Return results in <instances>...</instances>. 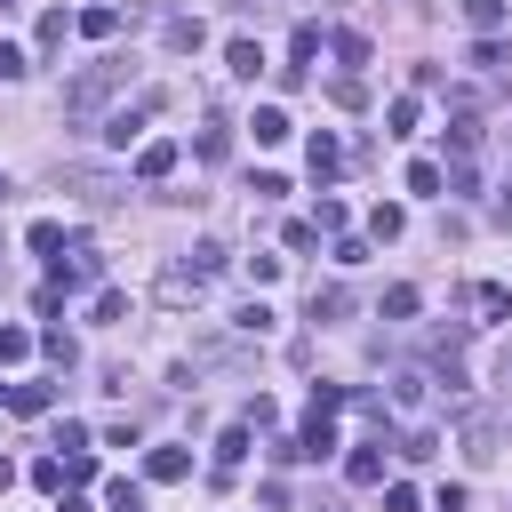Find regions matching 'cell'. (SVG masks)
I'll return each mask as SVG.
<instances>
[{
	"instance_id": "6da1fadb",
	"label": "cell",
	"mask_w": 512,
	"mask_h": 512,
	"mask_svg": "<svg viewBox=\"0 0 512 512\" xmlns=\"http://www.w3.org/2000/svg\"><path fill=\"white\" fill-rule=\"evenodd\" d=\"M128 80H136V64H128V56H96V64H80V72L64 80V120H96Z\"/></svg>"
},
{
	"instance_id": "7a4b0ae2",
	"label": "cell",
	"mask_w": 512,
	"mask_h": 512,
	"mask_svg": "<svg viewBox=\"0 0 512 512\" xmlns=\"http://www.w3.org/2000/svg\"><path fill=\"white\" fill-rule=\"evenodd\" d=\"M48 272H56V280H48L56 296H80V288L104 280V256H96V240H64V248L48 256Z\"/></svg>"
},
{
	"instance_id": "3957f363",
	"label": "cell",
	"mask_w": 512,
	"mask_h": 512,
	"mask_svg": "<svg viewBox=\"0 0 512 512\" xmlns=\"http://www.w3.org/2000/svg\"><path fill=\"white\" fill-rule=\"evenodd\" d=\"M152 112H160V88H152V96H144V104H120V112H112V120H104V144H112V152H128V144H136V136H144V120H152Z\"/></svg>"
},
{
	"instance_id": "277c9868",
	"label": "cell",
	"mask_w": 512,
	"mask_h": 512,
	"mask_svg": "<svg viewBox=\"0 0 512 512\" xmlns=\"http://www.w3.org/2000/svg\"><path fill=\"white\" fill-rule=\"evenodd\" d=\"M176 160H184V152H176L168 136H152V144H136V184H168V176H176Z\"/></svg>"
},
{
	"instance_id": "5b68a950",
	"label": "cell",
	"mask_w": 512,
	"mask_h": 512,
	"mask_svg": "<svg viewBox=\"0 0 512 512\" xmlns=\"http://www.w3.org/2000/svg\"><path fill=\"white\" fill-rule=\"evenodd\" d=\"M64 40H72V16H64V8H40V24H32V56L48 64V56H64Z\"/></svg>"
},
{
	"instance_id": "8992f818",
	"label": "cell",
	"mask_w": 512,
	"mask_h": 512,
	"mask_svg": "<svg viewBox=\"0 0 512 512\" xmlns=\"http://www.w3.org/2000/svg\"><path fill=\"white\" fill-rule=\"evenodd\" d=\"M160 48H168V56H200V48H208V24H200V16H168V24H160Z\"/></svg>"
},
{
	"instance_id": "52a82bcc",
	"label": "cell",
	"mask_w": 512,
	"mask_h": 512,
	"mask_svg": "<svg viewBox=\"0 0 512 512\" xmlns=\"http://www.w3.org/2000/svg\"><path fill=\"white\" fill-rule=\"evenodd\" d=\"M344 480H352V488H376V480H384V440H360V448L344 456Z\"/></svg>"
},
{
	"instance_id": "ba28073f",
	"label": "cell",
	"mask_w": 512,
	"mask_h": 512,
	"mask_svg": "<svg viewBox=\"0 0 512 512\" xmlns=\"http://www.w3.org/2000/svg\"><path fill=\"white\" fill-rule=\"evenodd\" d=\"M472 312H480V328L512 320V288H504V280H472Z\"/></svg>"
},
{
	"instance_id": "9c48e42d",
	"label": "cell",
	"mask_w": 512,
	"mask_h": 512,
	"mask_svg": "<svg viewBox=\"0 0 512 512\" xmlns=\"http://www.w3.org/2000/svg\"><path fill=\"white\" fill-rule=\"evenodd\" d=\"M304 168H312V184H328V176H336V168H344V144H336V136H328V128H320V136H312V144H304Z\"/></svg>"
},
{
	"instance_id": "30bf717a",
	"label": "cell",
	"mask_w": 512,
	"mask_h": 512,
	"mask_svg": "<svg viewBox=\"0 0 512 512\" xmlns=\"http://www.w3.org/2000/svg\"><path fill=\"white\" fill-rule=\"evenodd\" d=\"M200 288H208V280H200L192 264H176V272H160V304H176V312H184V304H200Z\"/></svg>"
},
{
	"instance_id": "8fae6325",
	"label": "cell",
	"mask_w": 512,
	"mask_h": 512,
	"mask_svg": "<svg viewBox=\"0 0 512 512\" xmlns=\"http://www.w3.org/2000/svg\"><path fill=\"white\" fill-rule=\"evenodd\" d=\"M248 448H256V424H248V416H240V424H224V432H216V472H232Z\"/></svg>"
},
{
	"instance_id": "7c38bea8",
	"label": "cell",
	"mask_w": 512,
	"mask_h": 512,
	"mask_svg": "<svg viewBox=\"0 0 512 512\" xmlns=\"http://www.w3.org/2000/svg\"><path fill=\"white\" fill-rule=\"evenodd\" d=\"M8 408H16V416H48V408H56V384H40V376H32V384H8Z\"/></svg>"
},
{
	"instance_id": "4fadbf2b",
	"label": "cell",
	"mask_w": 512,
	"mask_h": 512,
	"mask_svg": "<svg viewBox=\"0 0 512 512\" xmlns=\"http://www.w3.org/2000/svg\"><path fill=\"white\" fill-rule=\"evenodd\" d=\"M296 456H304V464L336 456V432H328V416H304V432H296Z\"/></svg>"
},
{
	"instance_id": "5bb4252c",
	"label": "cell",
	"mask_w": 512,
	"mask_h": 512,
	"mask_svg": "<svg viewBox=\"0 0 512 512\" xmlns=\"http://www.w3.org/2000/svg\"><path fill=\"white\" fill-rule=\"evenodd\" d=\"M464 456L472 464H496V424L488 416H464Z\"/></svg>"
},
{
	"instance_id": "9a60e30c",
	"label": "cell",
	"mask_w": 512,
	"mask_h": 512,
	"mask_svg": "<svg viewBox=\"0 0 512 512\" xmlns=\"http://www.w3.org/2000/svg\"><path fill=\"white\" fill-rule=\"evenodd\" d=\"M72 32H80V40H112V32H120V8H80Z\"/></svg>"
},
{
	"instance_id": "2e32d148",
	"label": "cell",
	"mask_w": 512,
	"mask_h": 512,
	"mask_svg": "<svg viewBox=\"0 0 512 512\" xmlns=\"http://www.w3.org/2000/svg\"><path fill=\"white\" fill-rule=\"evenodd\" d=\"M248 128H256V144H288V136H296L280 104H256V120H248Z\"/></svg>"
},
{
	"instance_id": "e0dca14e",
	"label": "cell",
	"mask_w": 512,
	"mask_h": 512,
	"mask_svg": "<svg viewBox=\"0 0 512 512\" xmlns=\"http://www.w3.org/2000/svg\"><path fill=\"white\" fill-rule=\"evenodd\" d=\"M144 472L168 488V480H184V472H192V456H184V448H152V456H144Z\"/></svg>"
},
{
	"instance_id": "ac0fdd59",
	"label": "cell",
	"mask_w": 512,
	"mask_h": 512,
	"mask_svg": "<svg viewBox=\"0 0 512 512\" xmlns=\"http://www.w3.org/2000/svg\"><path fill=\"white\" fill-rule=\"evenodd\" d=\"M224 64H232V72H240V80H256V72H264V48H256V40H248V32H240V40H232V48H224Z\"/></svg>"
},
{
	"instance_id": "d6986e66",
	"label": "cell",
	"mask_w": 512,
	"mask_h": 512,
	"mask_svg": "<svg viewBox=\"0 0 512 512\" xmlns=\"http://www.w3.org/2000/svg\"><path fill=\"white\" fill-rule=\"evenodd\" d=\"M416 120H424V104H416V96H392V112H384V136H416Z\"/></svg>"
},
{
	"instance_id": "ffe728a7",
	"label": "cell",
	"mask_w": 512,
	"mask_h": 512,
	"mask_svg": "<svg viewBox=\"0 0 512 512\" xmlns=\"http://www.w3.org/2000/svg\"><path fill=\"white\" fill-rule=\"evenodd\" d=\"M72 192H88V208H112L120 200V184L112 176H88V168H72Z\"/></svg>"
},
{
	"instance_id": "44dd1931",
	"label": "cell",
	"mask_w": 512,
	"mask_h": 512,
	"mask_svg": "<svg viewBox=\"0 0 512 512\" xmlns=\"http://www.w3.org/2000/svg\"><path fill=\"white\" fill-rule=\"evenodd\" d=\"M424 392H432V376H424V368H400V376H392V408H416Z\"/></svg>"
},
{
	"instance_id": "7402d4cb",
	"label": "cell",
	"mask_w": 512,
	"mask_h": 512,
	"mask_svg": "<svg viewBox=\"0 0 512 512\" xmlns=\"http://www.w3.org/2000/svg\"><path fill=\"white\" fill-rule=\"evenodd\" d=\"M472 32H504V0H456Z\"/></svg>"
},
{
	"instance_id": "603a6c76",
	"label": "cell",
	"mask_w": 512,
	"mask_h": 512,
	"mask_svg": "<svg viewBox=\"0 0 512 512\" xmlns=\"http://www.w3.org/2000/svg\"><path fill=\"white\" fill-rule=\"evenodd\" d=\"M408 192L416 200H440V160H408Z\"/></svg>"
},
{
	"instance_id": "cb8c5ba5",
	"label": "cell",
	"mask_w": 512,
	"mask_h": 512,
	"mask_svg": "<svg viewBox=\"0 0 512 512\" xmlns=\"http://www.w3.org/2000/svg\"><path fill=\"white\" fill-rule=\"evenodd\" d=\"M24 248H32V256H56V248H64V224H56V216H40V224L24 232Z\"/></svg>"
},
{
	"instance_id": "d4e9b609",
	"label": "cell",
	"mask_w": 512,
	"mask_h": 512,
	"mask_svg": "<svg viewBox=\"0 0 512 512\" xmlns=\"http://www.w3.org/2000/svg\"><path fill=\"white\" fill-rule=\"evenodd\" d=\"M224 264H232V248H224V240H200V248H192V272H200V280H216Z\"/></svg>"
},
{
	"instance_id": "484cf974",
	"label": "cell",
	"mask_w": 512,
	"mask_h": 512,
	"mask_svg": "<svg viewBox=\"0 0 512 512\" xmlns=\"http://www.w3.org/2000/svg\"><path fill=\"white\" fill-rule=\"evenodd\" d=\"M232 328H240V336H272V304H264V296H256V304H240V312H232Z\"/></svg>"
},
{
	"instance_id": "4316f807",
	"label": "cell",
	"mask_w": 512,
	"mask_h": 512,
	"mask_svg": "<svg viewBox=\"0 0 512 512\" xmlns=\"http://www.w3.org/2000/svg\"><path fill=\"white\" fill-rule=\"evenodd\" d=\"M16 360H32V328H8L0 320V368H16Z\"/></svg>"
},
{
	"instance_id": "83f0119b",
	"label": "cell",
	"mask_w": 512,
	"mask_h": 512,
	"mask_svg": "<svg viewBox=\"0 0 512 512\" xmlns=\"http://www.w3.org/2000/svg\"><path fill=\"white\" fill-rule=\"evenodd\" d=\"M336 64L360 72V64H368V32H336Z\"/></svg>"
},
{
	"instance_id": "f1b7e54d",
	"label": "cell",
	"mask_w": 512,
	"mask_h": 512,
	"mask_svg": "<svg viewBox=\"0 0 512 512\" xmlns=\"http://www.w3.org/2000/svg\"><path fill=\"white\" fill-rule=\"evenodd\" d=\"M368 232H376V240H400V232H408V216H400L392 200H376V216H368Z\"/></svg>"
},
{
	"instance_id": "f546056e",
	"label": "cell",
	"mask_w": 512,
	"mask_h": 512,
	"mask_svg": "<svg viewBox=\"0 0 512 512\" xmlns=\"http://www.w3.org/2000/svg\"><path fill=\"white\" fill-rule=\"evenodd\" d=\"M88 312H96L104 328H120V320H128V296H120V288H96V304H88Z\"/></svg>"
},
{
	"instance_id": "4dcf8cb0",
	"label": "cell",
	"mask_w": 512,
	"mask_h": 512,
	"mask_svg": "<svg viewBox=\"0 0 512 512\" xmlns=\"http://www.w3.org/2000/svg\"><path fill=\"white\" fill-rule=\"evenodd\" d=\"M32 488H40V496H64V456H40V464H32Z\"/></svg>"
},
{
	"instance_id": "1f68e13d",
	"label": "cell",
	"mask_w": 512,
	"mask_h": 512,
	"mask_svg": "<svg viewBox=\"0 0 512 512\" xmlns=\"http://www.w3.org/2000/svg\"><path fill=\"white\" fill-rule=\"evenodd\" d=\"M472 64L496 72V64H504V32H480V40H472Z\"/></svg>"
},
{
	"instance_id": "d6a6232c",
	"label": "cell",
	"mask_w": 512,
	"mask_h": 512,
	"mask_svg": "<svg viewBox=\"0 0 512 512\" xmlns=\"http://www.w3.org/2000/svg\"><path fill=\"white\" fill-rule=\"evenodd\" d=\"M328 96H336V104H344V112H360V104H368V80H360V72H344V80H336V88H328Z\"/></svg>"
},
{
	"instance_id": "836d02e7",
	"label": "cell",
	"mask_w": 512,
	"mask_h": 512,
	"mask_svg": "<svg viewBox=\"0 0 512 512\" xmlns=\"http://www.w3.org/2000/svg\"><path fill=\"white\" fill-rule=\"evenodd\" d=\"M416 304H424L416 288H384V320H416Z\"/></svg>"
},
{
	"instance_id": "e575fe53",
	"label": "cell",
	"mask_w": 512,
	"mask_h": 512,
	"mask_svg": "<svg viewBox=\"0 0 512 512\" xmlns=\"http://www.w3.org/2000/svg\"><path fill=\"white\" fill-rule=\"evenodd\" d=\"M104 504H112V512H144V488H136V480H112Z\"/></svg>"
},
{
	"instance_id": "d590c367",
	"label": "cell",
	"mask_w": 512,
	"mask_h": 512,
	"mask_svg": "<svg viewBox=\"0 0 512 512\" xmlns=\"http://www.w3.org/2000/svg\"><path fill=\"white\" fill-rule=\"evenodd\" d=\"M304 312H312V320H336V312H344V288H312V304H304Z\"/></svg>"
},
{
	"instance_id": "8d00e7d4",
	"label": "cell",
	"mask_w": 512,
	"mask_h": 512,
	"mask_svg": "<svg viewBox=\"0 0 512 512\" xmlns=\"http://www.w3.org/2000/svg\"><path fill=\"white\" fill-rule=\"evenodd\" d=\"M32 344H40L56 368H72V336H64V328H48V336H32Z\"/></svg>"
},
{
	"instance_id": "74e56055",
	"label": "cell",
	"mask_w": 512,
	"mask_h": 512,
	"mask_svg": "<svg viewBox=\"0 0 512 512\" xmlns=\"http://www.w3.org/2000/svg\"><path fill=\"white\" fill-rule=\"evenodd\" d=\"M344 400H352V392H344V384H312V416H336V408H344Z\"/></svg>"
},
{
	"instance_id": "f35d334b",
	"label": "cell",
	"mask_w": 512,
	"mask_h": 512,
	"mask_svg": "<svg viewBox=\"0 0 512 512\" xmlns=\"http://www.w3.org/2000/svg\"><path fill=\"white\" fill-rule=\"evenodd\" d=\"M224 152H232V136H224V120H216V128H200V160H224Z\"/></svg>"
},
{
	"instance_id": "ab89813d",
	"label": "cell",
	"mask_w": 512,
	"mask_h": 512,
	"mask_svg": "<svg viewBox=\"0 0 512 512\" xmlns=\"http://www.w3.org/2000/svg\"><path fill=\"white\" fill-rule=\"evenodd\" d=\"M336 264L352 272V264H368V240H352V232H336Z\"/></svg>"
},
{
	"instance_id": "60d3db41",
	"label": "cell",
	"mask_w": 512,
	"mask_h": 512,
	"mask_svg": "<svg viewBox=\"0 0 512 512\" xmlns=\"http://www.w3.org/2000/svg\"><path fill=\"white\" fill-rule=\"evenodd\" d=\"M80 448H88V424H72V416H64V432H56V456H80Z\"/></svg>"
},
{
	"instance_id": "b9f144b4",
	"label": "cell",
	"mask_w": 512,
	"mask_h": 512,
	"mask_svg": "<svg viewBox=\"0 0 512 512\" xmlns=\"http://www.w3.org/2000/svg\"><path fill=\"white\" fill-rule=\"evenodd\" d=\"M384 512H416V488H400V480H392V488H384Z\"/></svg>"
},
{
	"instance_id": "7bdbcfd3",
	"label": "cell",
	"mask_w": 512,
	"mask_h": 512,
	"mask_svg": "<svg viewBox=\"0 0 512 512\" xmlns=\"http://www.w3.org/2000/svg\"><path fill=\"white\" fill-rule=\"evenodd\" d=\"M0 80H24V56H16L8 40H0Z\"/></svg>"
},
{
	"instance_id": "ee69618b",
	"label": "cell",
	"mask_w": 512,
	"mask_h": 512,
	"mask_svg": "<svg viewBox=\"0 0 512 512\" xmlns=\"http://www.w3.org/2000/svg\"><path fill=\"white\" fill-rule=\"evenodd\" d=\"M496 384H504V392H512V344H504V360H496Z\"/></svg>"
},
{
	"instance_id": "f6af8a7d",
	"label": "cell",
	"mask_w": 512,
	"mask_h": 512,
	"mask_svg": "<svg viewBox=\"0 0 512 512\" xmlns=\"http://www.w3.org/2000/svg\"><path fill=\"white\" fill-rule=\"evenodd\" d=\"M56 512H96V504H88V496H64V504H56Z\"/></svg>"
},
{
	"instance_id": "bcb514c9",
	"label": "cell",
	"mask_w": 512,
	"mask_h": 512,
	"mask_svg": "<svg viewBox=\"0 0 512 512\" xmlns=\"http://www.w3.org/2000/svg\"><path fill=\"white\" fill-rule=\"evenodd\" d=\"M8 480H16V464H8V456H0V496H8Z\"/></svg>"
},
{
	"instance_id": "7dc6e473",
	"label": "cell",
	"mask_w": 512,
	"mask_h": 512,
	"mask_svg": "<svg viewBox=\"0 0 512 512\" xmlns=\"http://www.w3.org/2000/svg\"><path fill=\"white\" fill-rule=\"evenodd\" d=\"M496 216H504V224H512V184H504V200H496Z\"/></svg>"
}]
</instances>
